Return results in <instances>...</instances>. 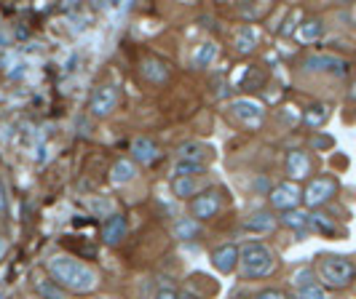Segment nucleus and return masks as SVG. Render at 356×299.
Here are the masks:
<instances>
[{"label": "nucleus", "mask_w": 356, "mask_h": 299, "mask_svg": "<svg viewBox=\"0 0 356 299\" xmlns=\"http://www.w3.org/2000/svg\"><path fill=\"white\" fill-rule=\"evenodd\" d=\"M351 99H356V80H354V86H351Z\"/></svg>", "instance_id": "nucleus-38"}, {"label": "nucleus", "mask_w": 356, "mask_h": 299, "mask_svg": "<svg viewBox=\"0 0 356 299\" xmlns=\"http://www.w3.org/2000/svg\"><path fill=\"white\" fill-rule=\"evenodd\" d=\"M268 200H270V206L276 209V212H292V209H298L300 203H303V190H300V185H295V182H282V185H276L270 193H268Z\"/></svg>", "instance_id": "nucleus-6"}, {"label": "nucleus", "mask_w": 356, "mask_h": 299, "mask_svg": "<svg viewBox=\"0 0 356 299\" xmlns=\"http://www.w3.org/2000/svg\"><path fill=\"white\" fill-rule=\"evenodd\" d=\"M46 270H49V278L62 291H70V294H91L99 286L97 270L70 254H54L46 262Z\"/></svg>", "instance_id": "nucleus-1"}, {"label": "nucleus", "mask_w": 356, "mask_h": 299, "mask_svg": "<svg viewBox=\"0 0 356 299\" xmlns=\"http://www.w3.org/2000/svg\"><path fill=\"white\" fill-rule=\"evenodd\" d=\"M212 267L217 273H222V275H228L233 273L236 267H238V259H241V248L236 246V244H222V246H217L212 251Z\"/></svg>", "instance_id": "nucleus-13"}, {"label": "nucleus", "mask_w": 356, "mask_h": 299, "mask_svg": "<svg viewBox=\"0 0 356 299\" xmlns=\"http://www.w3.org/2000/svg\"><path fill=\"white\" fill-rule=\"evenodd\" d=\"M201 176H172V193L177 195L179 200H188L191 195L196 198L201 193Z\"/></svg>", "instance_id": "nucleus-21"}, {"label": "nucleus", "mask_w": 356, "mask_h": 299, "mask_svg": "<svg viewBox=\"0 0 356 299\" xmlns=\"http://www.w3.org/2000/svg\"><path fill=\"white\" fill-rule=\"evenodd\" d=\"M279 225V216L270 212H254L247 216V222H244V228L247 232H254V235H268V232H273Z\"/></svg>", "instance_id": "nucleus-18"}, {"label": "nucleus", "mask_w": 356, "mask_h": 299, "mask_svg": "<svg viewBox=\"0 0 356 299\" xmlns=\"http://www.w3.org/2000/svg\"><path fill=\"white\" fill-rule=\"evenodd\" d=\"M126 235H129V219L124 214H110L102 222V241L107 246H118Z\"/></svg>", "instance_id": "nucleus-15"}, {"label": "nucleus", "mask_w": 356, "mask_h": 299, "mask_svg": "<svg viewBox=\"0 0 356 299\" xmlns=\"http://www.w3.org/2000/svg\"><path fill=\"white\" fill-rule=\"evenodd\" d=\"M134 179H137V163L131 158H118L110 166V182H113L115 187L131 185Z\"/></svg>", "instance_id": "nucleus-17"}, {"label": "nucleus", "mask_w": 356, "mask_h": 299, "mask_svg": "<svg viewBox=\"0 0 356 299\" xmlns=\"http://www.w3.org/2000/svg\"><path fill=\"white\" fill-rule=\"evenodd\" d=\"M35 291L40 294V299H65L62 289L49 278V281H35Z\"/></svg>", "instance_id": "nucleus-26"}, {"label": "nucleus", "mask_w": 356, "mask_h": 299, "mask_svg": "<svg viewBox=\"0 0 356 299\" xmlns=\"http://www.w3.org/2000/svg\"><path fill=\"white\" fill-rule=\"evenodd\" d=\"M263 80H266L263 70H260V67H257V70H254V67H250V70H247V75H244V80H241V88H252V83L260 88V86H263Z\"/></svg>", "instance_id": "nucleus-30"}, {"label": "nucleus", "mask_w": 356, "mask_h": 299, "mask_svg": "<svg viewBox=\"0 0 356 299\" xmlns=\"http://www.w3.org/2000/svg\"><path fill=\"white\" fill-rule=\"evenodd\" d=\"M217 56H220L217 40H201L193 49V53H191V67L193 70H207V67H212L214 62H217Z\"/></svg>", "instance_id": "nucleus-16"}, {"label": "nucleus", "mask_w": 356, "mask_h": 299, "mask_svg": "<svg viewBox=\"0 0 356 299\" xmlns=\"http://www.w3.org/2000/svg\"><path fill=\"white\" fill-rule=\"evenodd\" d=\"M3 254H6V238L0 235V257H3Z\"/></svg>", "instance_id": "nucleus-37"}, {"label": "nucleus", "mask_w": 356, "mask_h": 299, "mask_svg": "<svg viewBox=\"0 0 356 299\" xmlns=\"http://www.w3.org/2000/svg\"><path fill=\"white\" fill-rule=\"evenodd\" d=\"M314 147H316V150L332 147V137H316V139H314Z\"/></svg>", "instance_id": "nucleus-34"}, {"label": "nucleus", "mask_w": 356, "mask_h": 299, "mask_svg": "<svg viewBox=\"0 0 356 299\" xmlns=\"http://www.w3.org/2000/svg\"><path fill=\"white\" fill-rule=\"evenodd\" d=\"M231 118L238 126H244L247 131H257L260 126L266 123V105L257 102L254 96H236L228 105Z\"/></svg>", "instance_id": "nucleus-4"}, {"label": "nucleus", "mask_w": 356, "mask_h": 299, "mask_svg": "<svg viewBox=\"0 0 356 299\" xmlns=\"http://www.w3.org/2000/svg\"><path fill=\"white\" fill-rule=\"evenodd\" d=\"M311 230H316L321 235H335L338 228L324 216V214H311Z\"/></svg>", "instance_id": "nucleus-27"}, {"label": "nucleus", "mask_w": 356, "mask_h": 299, "mask_svg": "<svg viewBox=\"0 0 356 299\" xmlns=\"http://www.w3.org/2000/svg\"><path fill=\"white\" fill-rule=\"evenodd\" d=\"M177 158L196 160V163H204V166H209V160L214 158V150L209 147V144H204V142H185V144L179 147Z\"/></svg>", "instance_id": "nucleus-19"}, {"label": "nucleus", "mask_w": 356, "mask_h": 299, "mask_svg": "<svg viewBox=\"0 0 356 299\" xmlns=\"http://www.w3.org/2000/svg\"><path fill=\"white\" fill-rule=\"evenodd\" d=\"M279 222H282L284 228L295 230L298 235H303V232L311 230V214L303 212V209H292V212L282 214V216H279Z\"/></svg>", "instance_id": "nucleus-22"}, {"label": "nucleus", "mask_w": 356, "mask_h": 299, "mask_svg": "<svg viewBox=\"0 0 356 299\" xmlns=\"http://www.w3.org/2000/svg\"><path fill=\"white\" fill-rule=\"evenodd\" d=\"M238 267H241V275L247 281H260V278H268L276 270V254L263 241H247L241 246Z\"/></svg>", "instance_id": "nucleus-2"}, {"label": "nucleus", "mask_w": 356, "mask_h": 299, "mask_svg": "<svg viewBox=\"0 0 356 299\" xmlns=\"http://www.w3.org/2000/svg\"><path fill=\"white\" fill-rule=\"evenodd\" d=\"M316 275L324 289H348L356 281V264L338 254H324L316 264Z\"/></svg>", "instance_id": "nucleus-3"}, {"label": "nucleus", "mask_w": 356, "mask_h": 299, "mask_svg": "<svg viewBox=\"0 0 356 299\" xmlns=\"http://www.w3.org/2000/svg\"><path fill=\"white\" fill-rule=\"evenodd\" d=\"M321 35H324V22L316 17H311V19H305L303 24L298 27V33H295V37L300 40V43H316V40H321Z\"/></svg>", "instance_id": "nucleus-23"}, {"label": "nucleus", "mask_w": 356, "mask_h": 299, "mask_svg": "<svg viewBox=\"0 0 356 299\" xmlns=\"http://www.w3.org/2000/svg\"><path fill=\"white\" fill-rule=\"evenodd\" d=\"M284 171L289 176V182H303L308 176L314 174V160L305 150H289L284 158Z\"/></svg>", "instance_id": "nucleus-10"}, {"label": "nucleus", "mask_w": 356, "mask_h": 299, "mask_svg": "<svg viewBox=\"0 0 356 299\" xmlns=\"http://www.w3.org/2000/svg\"><path fill=\"white\" fill-rule=\"evenodd\" d=\"M172 232H175V238L182 241V244L196 241L198 235H201V222L193 219L191 214H188V216H177V219H175V225H172Z\"/></svg>", "instance_id": "nucleus-20"}, {"label": "nucleus", "mask_w": 356, "mask_h": 299, "mask_svg": "<svg viewBox=\"0 0 356 299\" xmlns=\"http://www.w3.org/2000/svg\"><path fill=\"white\" fill-rule=\"evenodd\" d=\"M252 299H286V294L282 289H260Z\"/></svg>", "instance_id": "nucleus-31"}, {"label": "nucleus", "mask_w": 356, "mask_h": 299, "mask_svg": "<svg viewBox=\"0 0 356 299\" xmlns=\"http://www.w3.org/2000/svg\"><path fill=\"white\" fill-rule=\"evenodd\" d=\"M204 174H207V166H204V163L185 160V158L175 160V174L172 176H204Z\"/></svg>", "instance_id": "nucleus-25"}, {"label": "nucleus", "mask_w": 356, "mask_h": 299, "mask_svg": "<svg viewBox=\"0 0 356 299\" xmlns=\"http://www.w3.org/2000/svg\"><path fill=\"white\" fill-rule=\"evenodd\" d=\"M292 283H295V289H303V286H311V283H319V275H316V270L303 267V270H298L292 275Z\"/></svg>", "instance_id": "nucleus-28"}, {"label": "nucleus", "mask_w": 356, "mask_h": 299, "mask_svg": "<svg viewBox=\"0 0 356 299\" xmlns=\"http://www.w3.org/2000/svg\"><path fill=\"white\" fill-rule=\"evenodd\" d=\"M330 121V107L327 105H311L308 110L303 112V123L308 128H321V126Z\"/></svg>", "instance_id": "nucleus-24"}, {"label": "nucleus", "mask_w": 356, "mask_h": 299, "mask_svg": "<svg viewBox=\"0 0 356 299\" xmlns=\"http://www.w3.org/2000/svg\"><path fill=\"white\" fill-rule=\"evenodd\" d=\"M140 72H143V78L147 83H153V86H166L169 78H172V65H169L166 59H161V56H145L143 65H140Z\"/></svg>", "instance_id": "nucleus-12"}, {"label": "nucleus", "mask_w": 356, "mask_h": 299, "mask_svg": "<svg viewBox=\"0 0 356 299\" xmlns=\"http://www.w3.org/2000/svg\"><path fill=\"white\" fill-rule=\"evenodd\" d=\"M129 158L137 166H153L161 158V147L150 137H134L131 147H129Z\"/></svg>", "instance_id": "nucleus-11"}, {"label": "nucleus", "mask_w": 356, "mask_h": 299, "mask_svg": "<svg viewBox=\"0 0 356 299\" xmlns=\"http://www.w3.org/2000/svg\"><path fill=\"white\" fill-rule=\"evenodd\" d=\"M305 72H324V75H335V78H343L348 72V62L340 59L335 53H311L303 62Z\"/></svg>", "instance_id": "nucleus-9"}, {"label": "nucleus", "mask_w": 356, "mask_h": 299, "mask_svg": "<svg viewBox=\"0 0 356 299\" xmlns=\"http://www.w3.org/2000/svg\"><path fill=\"white\" fill-rule=\"evenodd\" d=\"M260 46V30L254 24H241L233 33V51L238 56H252Z\"/></svg>", "instance_id": "nucleus-14"}, {"label": "nucleus", "mask_w": 356, "mask_h": 299, "mask_svg": "<svg viewBox=\"0 0 356 299\" xmlns=\"http://www.w3.org/2000/svg\"><path fill=\"white\" fill-rule=\"evenodd\" d=\"M222 209V195L217 193L214 187L209 190H201L196 198H191V216L198 219V222H209L214 219Z\"/></svg>", "instance_id": "nucleus-7"}, {"label": "nucleus", "mask_w": 356, "mask_h": 299, "mask_svg": "<svg viewBox=\"0 0 356 299\" xmlns=\"http://www.w3.org/2000/svg\"><path fill=\"white\" fill-rule=\"evenodd\" d=\"M115 107H118V88L113 83H102V86H97L91 91L89 112L94 118H107Z\"/></svg>", "instance_id": "nucleus-8"}, {"label": "nucleus", "mask_w": 356, "mask_h": 299, "mask_svg": "<svg viewBox=\"0 0 356 299\" xmlns=\"http://www.w3.org/2000/svg\"><path fill=\"white\" fill-rule=\"evenodd\" d=\"M351 22L356 24V6H354V11H351Z\"/></svg>", "instance_id": "nucleus-39"}, {"label": "nucleus", "mask_w": 356, "mask_h": 299, "mask_svg": "<svg viewBox=\"0 0 356 299\" xmlns=\"http://www.w3.org/2000/svg\"><path fill=\"white\" fill-rule=\"evenodd\" d=\"M252 187H254V190H263L266 195L270 193V190H273V187H268V179H266V176H260V179H257V182H254Z\"/></svg>", "instance_id": "nucleus-35"}, {"label": "nucleus", "mask_w": 356, "mask_h": 299, "mask_svg": "<svg viewBox=\"0 0 356 299\" xmlns=\"http://www.w3.org/2000/svg\"><path fill=\"white\" fill-rule=\"evenodd\" d=\"M298 299H330V294H327V289L321 283H311V286L298 289Z\"/></svg>", "instance_id": "nucleus-29"}, {"label": "nucleus", "mask_w": 356, "mask_h": 299, "mask_svg": "<svg viewBox=\"0 0 356 299\" xmlns=\"http://www.w3.org/2000/svg\"><path fill=\"white\" fill-rule=\"evenodd\" d=\"M286 299H298V297H286Z\"/></svg>", "instance_id": "nucleus-40"}, {"label": "nucleus", "mask_w": 356, "mask_h": 299, "mask_svg": "<svg viewBox=\"0 0 356 299\" xmlns=\"http://www.w3.org/2000/svg\"><path fill=\"white\" fill-rule=\"evenodd\" d=\"M156 299H177V291H175V289H169V286H163V289H159Z\"/></svg>", "instance_id": "nucleus-33"}, {"label": "nucleus", "mask_w": 356, "mask_h": 299, "mask_svg": "<svg viewBox=\"0 0 356 299\" xmlns=\"http://www.w3.org/2000/svg\"><path fill=\"white\" fill-rule=\"evenodd\" d=\"M177 299H201V297L193 294V291H177Z\"/></svg>", "instance_id": "nucleus-36"}, {"label": "nucleus", "mask_w": 356, "mask_h": 299, "mask_svg": "<svg viewBox=\"0 0 356 299\" xmlns=\"http://www.w3.org/2000/svg\"><path fill=\"white\" fill-rule=\"evenodd\" d=\"M94 299H97V297H94Z\"/></svg>", "instance_id": "nucleus-41"}, {"label": "nucleus", "mask_w": 356, "mask_h": 299, "mask_svg": "<svg viewBox=\"0 0 356 299\" xmlns=\"http://www.w3.org/2000/svg\"><path fill=\"white\" fill-rule=\"evenodd\" d=\"M335 195H338V182L332 176H319V179H311L308 182V187L303 190V203L308 209H321Z\"/></svg>", "instance_id": "nucleus-5"}, {"label": "nucleus", "mask_w": 356, "mask_h": 299, "mask_svg": "<svg viewBox=\"0 0 356 299\" xmlns=\"http://www.w3.org/2000/svg\"><path fill=\"white\" fill-rule=\"evenodd\" d=\"M0 216H8V193H6V182L0 179Z\"/></svg>", "instance_id": "nucleus-32"}]
</instances>
